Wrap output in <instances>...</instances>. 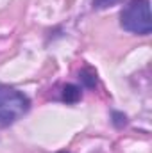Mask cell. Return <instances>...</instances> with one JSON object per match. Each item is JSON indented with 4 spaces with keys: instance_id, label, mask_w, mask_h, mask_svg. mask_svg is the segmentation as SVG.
I'll return each mask as SVG.
<instances>
[{
    "instance_id": "obj_3",
    "label": "cell",
    "mask_w": 152,
    "mask_h": 153,
    "mask_svg": "<svg viewBox=\"0 0 152 153\" xmlns=\"http://www.w3.org/2000/svg\"><path fill=\"white\" fill-rule=\"evenodd\" d=\"M81 96H82V91L75 84H66L61 89V100L65 103H77L81 100Z\"/></svg>"
},
{
    "instance_id": "obj_7",
    "label": "cell",
    "mask_w": 152,
    "mask_h": 153,
    "mask_svg": "<svg viewBox=\"0 0 152 153\" xmlns=\"http://www.w3.org/2000/svg\"><path fill=\"white\" fill-rule=\"evenodd\" d=\"M59 153H68V152H59Z\"/></svg>"
},
{
    "instance_id": "obj_2",
    "label": "cell",
    "mask_w": 152,
    "mask_h": 153,
    "mask_svg": "<svg viewBox=\"0 0 152 153\" xmlns=\"http://www.w3.org/2000/svg\"><path fill=\"white\" fill-rule=\"evenodd\" d=\"M120 25L127 32L149 36L152 30L150 0H131L120 13Z\"/></svg>"
},
{
    "instance_id": "obj_1",
    "label": "cell",
    "mask_w": 152,
    "mask_h": 153,
    "mask_svg": "<svg viewBox=\"0 0 152 153\" xmlns=\"http://www.w3.org/2000/svg\"><path fill=\"white\" fill-rule=\"evenodd\" d=\"M31 100L16 87L0 84V126H9L29 112Z\"/></svg>"
},
{
    "instance_id": "obj_6",
    "label": "cell",
    "mask_w": 152,
    "mask_h": 153,
    "mask_svg": "<svg viewBox=\"0 0 152 153\" xmlns=\"http://www.w3.org/2000/svg\"><path fill=\"white\" fill-rule=\"evenodd\" d=\"M125 123H127V117H125V114H122V112H113V125L116 126V128L125 126Z\"/></svg>"
},
{
    "instance_id": "obj_4",
    "label": "cell",
    "mask_w": 152,
    "mask_h": 153,
    "mask_svg": "<svg viewBox=\"0 0 152 153\" xmlns=\"http://www.w3.org/2000/svg\"><path fill=\"white\" fill-rule=\"evenodd\" d=\"M79 78H81V84L86 87V89H93L97 85V73L91 70V68H84L81 73H79Z\"/></svg>"
},
{
    "instance_id": "obj_5",
    "label": "cell",
    "mask_w": 152,
    "mask_h": 153,
    "mask_svg": "<svg viewBox=\"0 0 152 153\" xmlns=\"http://www.w3.org/2000/svg\"><path fill=\"white\" fill-rule=\"evenodd\" d=\"M118 2H122V0H91L93 9H108V7H113Z\"/></svg>"
}]
</instances>
